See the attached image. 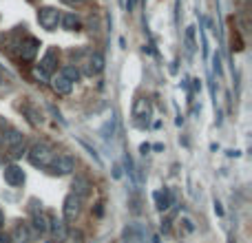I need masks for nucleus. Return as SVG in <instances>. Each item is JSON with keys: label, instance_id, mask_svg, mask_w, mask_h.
Wrapping results in <instances>:
<instances>
[{"label": "nucleus", "instance_id": "1", "mask_svg": "<svg viewBox=\"0 0 252 243\" xmlns=\"http://www.w3.org/2000/svg\"><path fill=\"white\" fill-rule=\"evenodd\" d=\"M53 157H56V152H53L51 144H47V142H35L33 146L27 151V159H29L31 166H35V168H49Z\"/></svg>", "mask_w": 252, "mask_h": 243}, {"label": "nucleus", "instance_id": "2", "mask_svg": "<svg viewBox=\"0 0 252 243\" xmlns=\"http://www.w3.org/2000/svg\"><path fill=\"white\" fill-rule=\"evenodd\" d=\"M60 16L62 13L58 11L56 7H40L38 9V22L42 29L47 31H56L58 25H60Z\"/></svg>", "mask_w": 252, "mask_h": 243}, {"label": "nucleus", "instance_id": "3", "mask_svg": "<svg viewBox=\"0 0 252 243\" xmlns=\"http://www.w3.org/2000/svg\"><path fill=\"white\" fill-rule=\"evenodd\" d=\"M49 170L53 175H69L75 170V159L71 155H56L49 164Z\"/></svg>", "mask_w": 252, "mask_h": 243}, {"label": "nucleus", "instance_id": "4", "mask_svg": "<svg viewBox=\"0 0 252 243\" xmlns=\"http://www.w3.org/2000/svg\"><path fill=\"white\" fill-rule=\"evenodd\" d=\"M18 53H20V58L22 60H27V62H31L35 58V53H38V49H40V40L38 38H33V35H27L25 40H20L18 42Z\"/></svg>", "mask_w": 252, "mask_h": 243}, {"label": "nucleus", "instance_id": "5", "mask_svg": "<svg viewBox=\"0 0 252 243\" xmlns=\"http://www.w3.org/2000/svg\"><path fill=\"white\" fill-rule=\"evenodd\" d=\"M80 206H82V199L75 197L73 192L64 197V206H62V213H64V219L66 221H75L80 214Z\"/></svg>", "mask_w": 252, "mask_h": 243}, {"label": "nucleus", "instance_id": "6", "mask_svg": "<svg viewBox=\"0 0 252 243\" xmlns=\"http://www.w3.org/2000/svg\"><path fill=\"white\" fill-rule=\"evenodd\" d=\"M33 237H35V230L29 226V223H18V226L13 228V235L9 237V239L16 241V243H31Z\"/></svg>", "mask_w": 252, "mask_h": 243}, {"label": "nucleus", "instance_id": "7", "mask_svg": "<svg viewBox=\"0 0 252 243\" xmlns=\"http://www.w3.org/2000/svg\"><path fill=\"white\" fill-rule=\"evenodd\" d=\"M2 175H4V182H7L9 186H22V183H25V170L16 164L4 166Z\"/></svg>", "mask_w": 252, "mask_h": 243}, {"label": "nucleus", "instance_id": "8", "mask_svg": "<svg viewBox=\"0 0 252 243\" xmlns=\"http://www.w3.org/2000/svg\"><path fill=\"white\" fill-rule=\"evenodd\" d=\"M153 199H155V206H157L159 213H164V210H168L170 206H175V197H173V192H170L168 188L153 192Z\"/></svg>", "mask_w": 252, "mask_h": 243}, {"label": "nucleus", "instance_id": "9", "mask_svg": "<svg viewBox=\"0 0 252 243\" xmlns=\"http://www.w3.org/2000/svg\"><path fill=\"white\" fill-rule=\"evenodd\" d=\"M56 64H58V51H56V49H49V51L44 53V58L40 60L38 69L44 71V73L51 78V73H53V69H56Z\"/></svg>", "mask_w": 252, "mask_h": 243}, {"label": "nucleus", "instance_id": "10", "mask_svg": "<svg viewBox=\"0 0 252 243\" xmlns=\"http://www.w3.org/2000/svg\"><path fill=\"white\" fill-rule=\"evenodd\" d=\"M102 69H104V58H102V53H91L87 60V69H84V73L87 75H97L102 73Z\"/></svg>", "mask_w": 252, "mask_h": 243}, {"label": "nucleus", "instance_id": "11", "mask_svg": "<svg viewBox=\"0 0 252 243\" xmlns=\"http://www.w3.org/2000/svg\"><path fill=\"white\" fill-rule=\"evenodd\" d=\"M51 87H53V91H56L58 95H69L71 89H73V84H71L64 75L58 73V75H53L51 78Z\"/></svg>", "mask_w": 252, "mask_h": 243}, {"label": "nucleus", "instance_id": "12", "mask_svg": "<svg viewBox=\"0 0 252 243\" xmlns=\"http://www.w3.org/2000/svg\"><path fill=\"white\" fill-rule=\"evenodd\" d=\"M49 230L53 232V237H56L58 241H66V237H69V230H66V223L62 221V219H49Z\"/></svg>", "mask_w": 252, "mask_h": 243}, {"label": "nucleus", "instance_id": "13", "mask_svg": "<svg viewBox=\"0 0 252 243\" xmlns=\"http://www.w3.org/2000/svg\"><path fill=\"white\" fill-rule=\"evenodd\" d=\"M89 192H91V182H89L87 177H75L73 179V195L80 197V199H84V197H89Z\"/></svg>", "mask_w": 252, "mask_h": 243}, {"label": "nucleus", "instance_id": "14", "mask_svg": "<svg viewBox=\"0 0 252 243\" xmlns=\"http://www.w3.org/2000/svg\"><path fill=\"white\" fill-rule=\"evenodd\" d=\"M60 25H62V29H66V31H78L80 29V18L75 16L73 11H66V13L60 16Z\"/></svg>", "mask_w": 252, "mask_h": 243}, {"label": "nucleus", "instance_id": "15", "mask_svg": "<svg viewBox=\"0 0 252 243\" xmlns=\"http://www.w3.org/2000/svg\"><path fill=\"white\" fill-rule=\"evenodd\" d=\"M35 230V235H44V232L49 230V217L40 210V213H33V226H31Z\"/></svg>", "mask_w": 252, "mask_h": 243}, {"label": "nucleus", "instance_id": "16", "mask_svg": "<svg viewBox=\"0 0 252 243\" xmlns=\"http://www.w3.org/2000/svg\"><path fill=\"white\" fill-rule=\"evenodd\" d=\"M60 75H64V78L69 80L71 84H73V82H78V80H80V71H78V66H73V64H66V66H62Z\"/></svg>", "mask_w": 252, "mask_h": 243}, {"label": "nucleus", "instance_id": "17", "mask_svg": "<svg viewBox=\"0 0 252 243\" xmlns=\"http://www.w3.org/2000/svg\"><path fill=\"white\" fill-rule=\"evenodd\" d=\"M124 166H126V173H128L130 182H133V183H137V175H135V164H133V159H130V155H128V152H126V155H124Z\"/></svg>", "mask_w": 252, "mask_h": 243}, {"label": "nucleus", "instance_id": "18", "mask_svg": "<svg viewBox=\"0 0 252 243\" xmlns=\"http://www.w3.org/2000/svg\"><path fill=\"white\" fill-rule=\"evenodd\" d=\"M186 51L188 53L195 51V27H188L186 29Z\"/></svg>", "mask_w": 252, "mask_h": 243}, {"label": "nucleus", "instance_id": "19", "mask_svg": "<svg viewBox=\"0 0 252 243\" xmlns=\"http://www.w3.org/2000/svg\"><path fill=\"white\" fill-rule=\"evenodd\" d=\"M115 124H118V120H115V115H111V122H106V126L102 128V137H113V130H115Z\"/></svg>", "mask_w": 252, "mask_h": 243}, {"label": "nucleus", "instance_id": "20", "mask_svg": "<svg viewBox=\"0 0 252 243\" xmlns=\"http://www.w3.org/2000/svg\"><path fill=\"white\" fill-rule=\"evenodd\" d=\"M213 62H215V73L221 75V56H219V53H215V56H213Z\"/></svg>", "mask_w": 252, "mask_h": 243}, {"label": "nucleus", "instance_id": "21", "mask_svg": "<svg viewBox=\"0 0 252 243\" xmlns=\"http://www.w3.org/2000/svg\"><path fill=\"white\" fill-rule=\"evenodd\" d=\"M7 120H4V118H0V133H4V128H7Z\"/></svg>", "mask_w": 252, "mask_h": 243}, {"label": "nucleus", "instance_id": "22", "mask_svg": "<svg viewBox=\"0 0 252 243\" xmlns=\"http://www.w3.org/2000/svg\"><path fill=\"white\" fill-rule=\"evenodd\" d=\"M135 7V0H126V11H133Z\"/></svg>", "mask_w": 252, "mask_h": 243}, {"label": "nucleus", "instance_id": "23", "mask_svg": "<svg viewBox=\"0 0 252 243\" xmlns=\"http://www.w3.org/2000/svg\"><path fill=\"white\" fill-rule=\"evenodd\" d=\"M148 151H151V146H148V144H142V152H144V155H146Z\"/></svg>", "mask_w": 252, "mask_h": 243}, {"label": "nucleus", "instance_id": "24", "mask_svg": "<svg viewBox=\"0 0 252 243\" xmlns=\"http://www.w3.org/2000/svg\"><path fill=\"white\" fill-rule=\"evenodd\" d=\"M0 243H11V239L9 237H0Z\"/></svg>", "mask_w": 252, "mask_h": 243}, {"label": "nucleus", "instance_id": "25", "mask_svg": "<svg viewBox=\"0 0 252 243\" xmlns=\"http://www.w3.org/2000/svg\"><path fill=\"white\" fill-rule=\"evenodd\" d=\"M2 223H4V214H2V210H0V228H2Z\"/></svg>", "mask_w": 252, "mask_h": 243}, {"label": "nucleus", "instance_id": "26", "mask_svg": "<svg viewBox=\"0 0 252 243\" xmlns=\"http://www.w3.org/2000/svg\"><path fill=\"white\" fill-rule=\"evenodd\" d=\"M0 84H2V73H0Z\"/></svg>", "mask_w": 252, "mask_h": 243}, {"label": "nucleus", "instance_id": "27", "mask_svg": "<svg viewBox=\"0 0 252 243\" xmlns=\"http://www.w3.org/2000/svg\"><path fill=\"white\" fill-rule=\"evenodd\" d=\"M78 2H80V0H78Z\"/></svg>", "mask_w": 252, "mask_h": 243}]
</instances>
